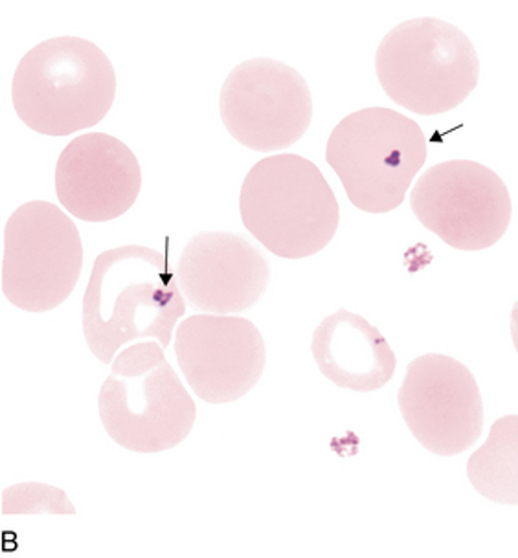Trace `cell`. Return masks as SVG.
<instances>
[{
  "label": "cell",
  "instance_id": "cell-1",
  "mask_svg": "<svg viewBox=\"0 0 518 558\" xmlns=\"http://www.w3.org/2000/svg\"><path fill=\"white\" fill-rule=\"evenodd\" d=\"M186 302L168 256L142 244H125L96 257L83 296V335L99 362L112 364L131 343L155 340L164 349Z\"/></svg>",
  "mask_w": 518,
  "mask_h": 558
},
{
  "label": "cell",
  "instance_id": "cell-2",
  "mask_svg": "<svg viewBox=\"0 0 518 558\" xmlns=\"http://www.w3.org/2000/svg\"><path fill=\"white\" fill-rule=\"evenodd\" d=\"M117 98V72L101 48L83 37H53L19 61L13 109L45 136H69L98 125Z\"/></svg>",
  "mask_w": 518,
  "mask_h": 558
},
{
  "label": "cell",
  "instance_id": "cell-3",
  "mask_svg": "<svg viewBox=\"0 0 518 558\" xmlns=\"http://www.w3.org/2000/svg\"><path fill=\"white\" fill-rule=\"evenodd\" d=\"M239 211L254 239L284 259L324 251L340 222V206L329 182L300 155L260 160L243 181Z\"/></svg>",
  "mask_w": 518,
  "mask_h": 558
},
{
  "label": "cell",
  "instance_id": "cell-4",
  "mask_svg": "<svg viewBox=\"0 0 518 558\" xmlns=\"http://www.w3.org/2000/svg\"><path fill=\"white\" fill-rule=\"evenodd\" d=\"M101 384L98 410L112 441L136 453L179 447L192 432L197 407L155 340L131 343Z\"/></svg>",
  "mask_w": 518,
  "mask_h": 558
},
{
  "label": "cell",
  "instance_id": "cell-5",
  "mask_svg": "<svg viewBox=\"0 0 518 558\" xmlns=\"http://www.w3.org/2000/svg\"><path fill=\"white\" fill-rule=\"evenodd\" d=\"M381 87L407 111L436 117L466 101L480 82V59L455 24L410 19L385 35L375 53Z\"/></svg>",
  "mask_w": 518,
  "mask_h": 558
},
{
  "label": "cell",
  "instance_id": "cell-6",
  "mask_svg": "<svg viewBox=\"0 0 518 558\" xmlns=\"http://www.w3.org/2000/svg\"><path fill=\"white\" fill-rule=\"evenodd\" d=\"M426 155L429 138L420 123L386 107H368L342 118L326 147V162L351 204L366 214L399 208Z\"/></svg>",
  "mask_w": 518,
  "mask_h": 558
},
{
  "label": "cell",
  "instance_id": "cell-7",
  "mask_svg": "<svg viewBox=\"0 0 518 558\" xmlns=\"http://www.w3.org/2000/svg\"><path fill=\"white\" fill-rule=\"evenodd\" d=\"M83 268L76 222L47 201L13 211L4 227L2 294L26 313H48L67 302Z\"/></svg>",
  "mask_w": 518,
  "mask_h": 558
},
{
  "label": "cell",
  "instance_id": "cell-8",
  "mask_svg": "<svg viewBox=\"0 0 518 558\" xmlns=\"http://www.w3.org/2000/svg\"><path fill=\"white\" fill-rule=\"evenodd\" d=\"M410 208L426 230L461 252L485 251L498 243L513 217L506 182L472 160H448L426 169L410 193Z\"/></svg>",
  "mask_w": 518,
  "mask_h": 558
},
{
  "label": "cell",
  "instance_id": "cell-9",
  "mask_svg": "<svg viewBox=\"0 0 518 558\" xmlns=\"http://www.w3.org/2000/svg\"><path fill=\"white\" fill-rule=\"evenodd\" d=\"M219 112L228 133L252 151L294 146L313 120L308 82L276 59H249L222 83Z\"/></svg>",
  "mask_w": 518,
  "mask_h": 558
},
{
  "label": "cell",
  "instance_id": "cell-10",
  "mask_svg": "<svg viewBox=\"0 0 518 558\" xmlns=\"http://www.w3.org/2000/svg\"><path fill=\"white\" fill-rule=\"evenodd\" d=\"M408 430L429 452L453 458L483 432V401L471 369L447 355L429 353L408 364L397 391Z\"/></svg>",
  "mask_w": 518,
  "mask_h": 558
},
{
  "label": "cell",
  "instance_id": "cell-11",
  "mask_svg": "<svg viewBox=\"0 0 518 558\" xmlns=\"http://www.w3.org/2000/svg\"><path fill=\"white\" fill-rule=\"evenodd\" d=\"M176 356L201 401L227 404L256 388L267 364L262 332L232 314H193L177 327Z\"/></svg>",
  "mask_w": 518,
  "mask_h": 558
},
{
  "label": "cell",
  "instance_id": "cell-12",
  "mask_svg": "<svg viewBox=\"0 0 518 558\" xmlns=\"http://www.w3.org/2000/svg\"><path fill=\"white\" fill-rule=\"evenodd\" d=\"M177 286L195 311L239 314L254 307L270 286V265L249 239L201 232L182 248Z\"/></svg>",
  "mask_w": 518,
  "mask_h": 558
},
{
  "label": "cell",
  "instance_id": "cell-13",
  "mask_svg": "<svg viewBox=\"0 0 518 558\" xmlns=\"http://www.w3.org/2000/svg\"><path fill=\"white\" fill-rule=\"evenodd\" d=\"M141 190V163L111 134L77 136L56 163L59 203L80 221H115L133 208Z\"/></svg>",
  "mask_w": 518,
  "mask_h": 558
},
{
  "label": "cell",
  "instance_id": "cell-14",
  "mask_svg": "<svg viewBox=\"0 0 518 558\" xmlns=\"http://www.w3.org/2000/svg\"><path fill=\"white\" fill-rule=\"evenodd\" d=\"M311 353L322 375L344 390L372 393L396 375V353L383 332L346 308L318 324Z\"/></svg>",
  "mask_w": 518,
  "mask_h": 558
},
{
  "label": "cell",
  "instance_id": "cell-15",
  "mask_svg": "<svg viewBox=\"0 0 518 558\" xmlns=\"http://www.w3.org/2000/svg\"><path fill=\"white\" fill-rule=\"evenodd\" d=\"M518 417L495 421L487 441L467 461V477L477 493L502 506H517Z\"/></svg>",
  "mask_w": 518,
  "mask_h": 558
},
{
  "label": "cell",
  "instance_id": "cell-16",
  "mask_svg": "<svg viewBox=\"0 0 518 558\" xmlns=\"http://www.w3.org/2000/svg\"><path fill=\"white\" fill-rule=\"evenodd\" d=\"M2 514L21 517V514H58L74 517L76 509L69 496L61 488L47 483H17L2 490Z\"/></svg>",
  "mask_w": 518,
  "mask_h": 558
}]
</instances>
